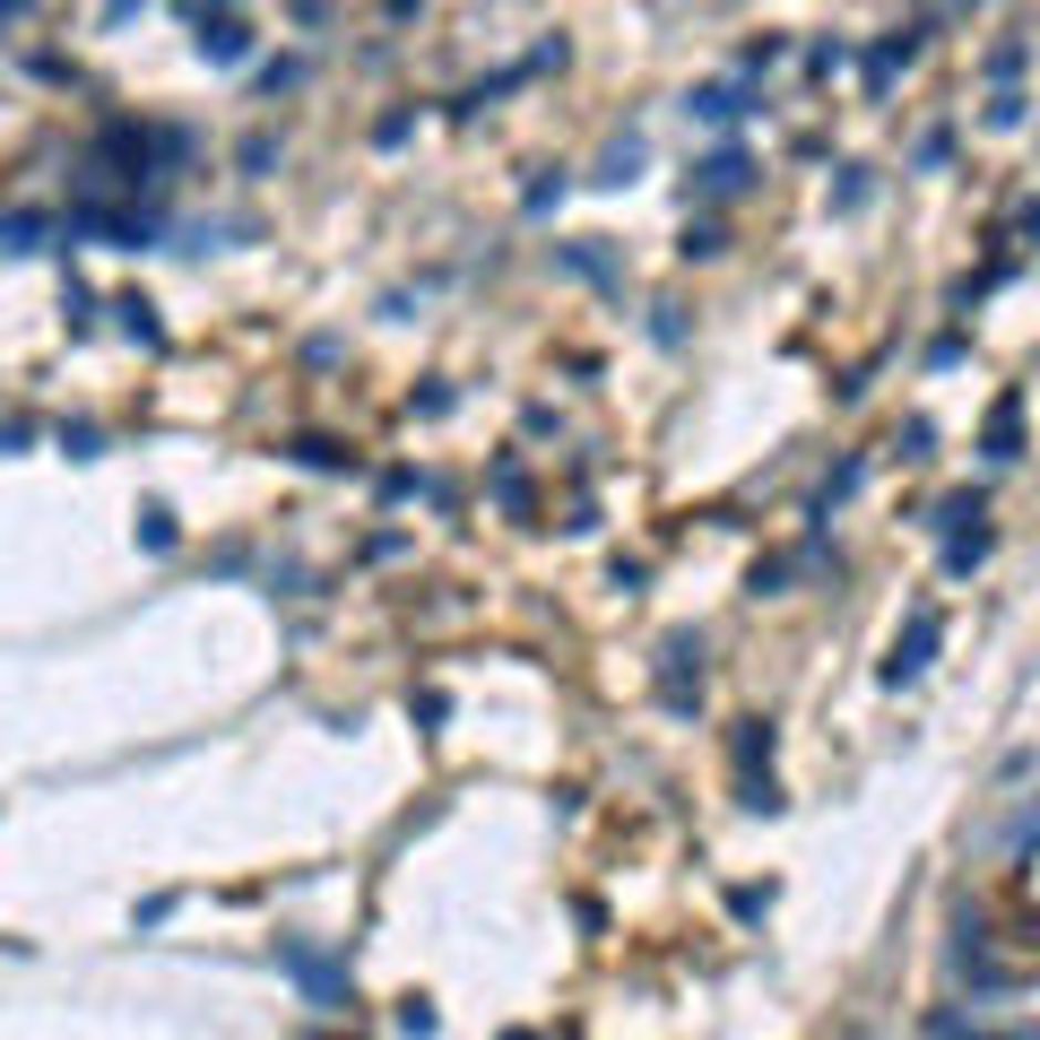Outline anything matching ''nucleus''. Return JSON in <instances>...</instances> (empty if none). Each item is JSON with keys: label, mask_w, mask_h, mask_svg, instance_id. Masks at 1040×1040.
<instances>
[{"label": "nucleus", "mask_w": 1040, "mask_h": 1040, "mask_svg": "<svg viewBox=\"0 0 1040 1040\" xmlns=\"http://www.w3.org/2000/svg\"><path fill=\"white\" fill-rule=\"evenodd\" d=\"M1015 425H1023V399H997V416H988V451L997 460H1015Z\"/></svg>", "instance_id": "nucleus-2"}, {"label": "nucleus", "mask_w": 1040, "mask_h": 1040, "mask_svg": "<svg viewBox=\"0 0 1040 1040\" xmlns=\"http://www.w3.org/2000/svg\"><path fill=\"white\" fill-rule=\"evenodd\" d=\"M703 191H746V156H711L703 165Z\"/></svg>", "instance_id": "nucleus-3"}, {"label": "nucleus", "mask_w": 1040, "mask_h": 1040, "mask_svg": "<svg viewBox=\"0 0 1040 1040\" xmlns=\"http://www.w3.org/2000/svg\"><path fill=\"white\" fill-rule=\"evenodd\" d=\"M928 651H936V616L919 607V616H911V633L893 642V659H884V685H911V676L928 668Z\"/></svg>", "instance_id": "nucleus-1"}, {"label": "nucleus", "mask_w": 1040, "mask_h": 1040, "mask_svg": "<svg viewBox=\"0 0 1040 1040\" xmlns=\"http://www.w3.org/2000/svg\"><path fill=\"white\" fill-rule=\"evenodd\" d=\"M200 52H208V61H243V27H208Z\"/></svg>", "instance_id": "nucleus-5"}, {"label": "nucleus", "mask_w": 1040, "mask_h": 1040, "mask_svg": "<svg viewBox=\"0 0 1040 1040\" xmlns=\"http://www.w3.org/2000/svg\"><path fill=\"white\" fill-rule=\"evenodd\" d=\"M685 113H694V122H728L737 96H728V87H703V96H685Z\"/></svg>", "instance_id": "nucleus-4"}]
</instances>
